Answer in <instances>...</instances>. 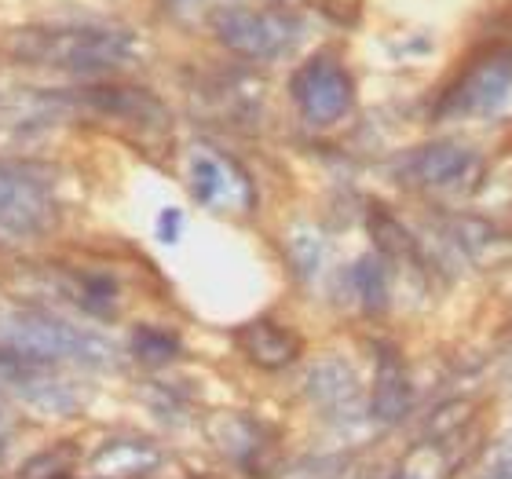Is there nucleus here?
I'll use <instances>...</instances> for the list:
<instances>
[{"instance_id":"obj_1","label":"nucleus","mask_w":512,"mask_h":479,"mask_svg":"<svg viewBox=\"0 0 512 479\" xmlns=\"http://www.w3.org/2000/svg\"><path fill=\"white\" fill-rule=\"evenodd\" d=\"M132 33L114 26H37L8 41L11 55L26 63L74 70V74H103L132 55Z\"/></svg>"},{"instance_id":"obj_2","label":"nucleus","mask_w":512,"mask_h":479,"mask_svg":"<svg viewBox=\"0 0 512 479\" xmlns=\"http://www.w3.org/2000/svg\"><path fill=\"white\" fill-rule=\"evenodd\" d=\"M0 341L15 352L41 362H85V366H114L118 348L92 330H81L74 322L41 315V311H15L0 319Z\"/></svg>"},{"instance_id":"obj_3","label":"nucleus","mask_w":512,"mask_h":479,"mask_svg":"<svg viewBox=\"0 0 512 479\" xmlns=\"http://www.w3.org/2000/svg\"><path fill=\"white\" fill-rule=\"evenodd\" d=\"M55 224L52 180L33 165L0 161V245L26 242Z\"/></svg>"},{"instance_id":"obj_4","label":"nucleus","mask_w":512,"mask_h":479,"mask_svg":"<svg viewBox=\"0 0 512 479\" xmlns=\"http://www.w3.org/2000/svg\"><path fill=\"white\" fill-rule=\"evenodd\" d=\"M216 37L246 59H282L300 41V22L282 11L231 8L216 15Z\"/></svg>"},{"instance_id":"obj_5","label":"nucleus","mask_w":512,"mask_h":479,"mask_svg":"<svg viewBox=\"0 0 512 479\" xmlns=\"http://www.w3.org/2000/svg\"><path fill=\"white\" fill-rule=\"evenodd\" d=\"M289 88H293V103L311 125H337L355 103V85L348 70L326 55L300 66Z\"/></svg>"},{"instance_id":"obj_6","label":"nucleus","mask_w":512,"mask_h":479,"mask_svg":"<svg viewBox=\"0 0 512 479\" xmlns=\"http://www.w3.org/2000/svg\"><path fill=\"white\" fill-rule=\"evenodd\" d=\"M483 161L461 143H428L403 161V176L428 191H469L480 180Z\"/></svg>"},{"instance_id":"obj_7","label":"nucleus","mask_w":512,"mask_h":479,"mask_svg":"<svg viewBox=\"0 0 512 479\" xmlns=\"http://www.w3.org/2000/svg\"><path fill=\"white\" fill-rule=\"evenodd\" d=\"M512 92V55H487L450 88L443 114H483L502 107Z\"/></svg>"},{"instance_id":"obj_8","label":"nucleus","mask_w":512,"mask_h":479,"mask_svg":"<svg viewBox=\"0 0 512 479\" xmlns=\"http://www.w3.org/2000/svg\"><path fill=\"white\" fill-rule=\"evenodd\" d=\"M187 176H191L194 198L209 209H246L253 198L246 176L213 150H198L187 165Z\"/></svg>"},{"instance_id":"obj_9","label":"nucleus","mask_w":512,"mask_h":479,"mask_svg":"<svg viewBox=\"0 0 512 479\" xmlns=\"http://www.w3.org/2000/svg\"><path fill=\"white\" fill-rule=\"evenodd\" d=\"M161 450L143 439H114L107 447H99L88 461L92 476L99 479H139L150 469H158Z\"/></svg>"},{"instance_id":"obj_10","label":"nucleus","mask_w":512,"mask_h":479,"mask_svg":"<svg viewBox=\"0 0 512 479\" xmlns=\"http://www.w3.org/2000/svg\"><path fill=\"white\" fill-rule=\"evenodd\" d=\"M461 439L465 436H425L406 450L395 479H450L461 465Z\"/></svg>"},{"instance_id":"obj_11","label":"nucleus","mask_w":512,"mask_h":479,"mask_svg":"<svg viewBox=\"0 0 512 479\" xmlns=\"http://www.w3.org/2000/svg\"><path fill=\"white\" fill-rule=\"evenodd\" d=\"M414 406V388H410V373H406L403 359L395 352L381 355V366H377V381H374V399H370V410L381 425H395L403 421Z\"/></svg>"},{"instance_id":"obj_12","label":"nucleus","mask_w":512,"mask_h":479,"mask_svg":"<svg viewBox=\"0 0 512 479\" xmlns=\"http://www.w3.org/2000/svg\"><path fill=\"white\" fill-rule=\"evenodd\" d=\"M238 344H242V352H246L256 366H264V370H282V366H289V362L300 355L297 333L267 319L249 322L246 330L238 333Z\"/></svg>"},{"instance_id":"obj_13","label":"nucleus","mask_w":512,"mask_h":479,"mask_svg":"<svg viewBox=\"0 0 512 479\" xmlns=\"http://www.w3.org/2000/svg\"><path fill=\"white\" fill-rule=\"evenodd\" d=\"M304 388H308L311 399H315L322 410H330V414L355 406V377L344 362H319V366L308 373V384H304Z\"/></svg>"},{"instance_id":"obj_14","label":"nucleus","mask_w":512,"mask_h":479,"mask_svg":"<svg viewBox=\"0 0 512 479\" xmlns=\"http://www.w3.org/2000/svg\"><path fill=\"white\" fill-rule=\"evenodd\" d=\"M136 355L147 362H165L176 355V341H172L169 333H154V330H139L136 333Z\"/></svg>"},{"instance_id":"obj_15","label":"nucleus","mask_w":512,"mask_h":479,"mask_svg":"<svg viewBox=\"0 0 512 479\" xmlns=\"http://www.w3.org/2000/svg\"><path fill=\"white\" fill-rule=\"evenodd\" d=\"M66 458L63 450H48V454H37L33 461L22 465V479H63Z\"/></svg>"},{"instance_id":"obj_16","label":"nucleus","mask_w":512,"mask_h":479,"mask_svg":"<svg viewBox=\"0 0 512 479\" xmlns=\"http://www.w3.org/2000/svg\"><path fill=\"white\" fill-rule=\"evenodd\" d=\"M359 289H363V300L370 308H377L384 300V278L374 264H359Z\"/></svg>"},{"instance_id":"obj_17","label":"nucleus","mask_w":512,"mask_h":479,"mask_svg":"<svg viewBox=\"0 0 512 479\" xmlns=\"http://www.w3.org/2000/svg\"><path fill=\"white\" fill-rule=\"evenodd\" d=\"M480 479H512V436H505V443L494 450L491 465Z\"/></svg>"},{"instance_id":"obj_18","label":"nucleus","mask_w":512,"mask_h":479,"mask_svg":"<svg viewBox=\"0 0 512 479\" xmlns=\"http://www.w3.org/2000/svg\"><path fill=\"white\" fill-rule=\"evenodd\" d=\"M176 231H180V213H176V209H165V213H161V224H158V235L165 238V242H172Z\"/></svg>"},{"instance_id":"obj_19","label":"nucleus","mask_w":512,"mask_h":479,"mask_svg":"<svg viewBox=\"0 0 512 479\" xmlns=\"http://www.w3.org/2000/svg\"><path fill=\"white\" fill-rule=\"evenodd\" d=\"M4 443H8V417L0 410V450H4Z\"/></svg>"}]
</instances>
